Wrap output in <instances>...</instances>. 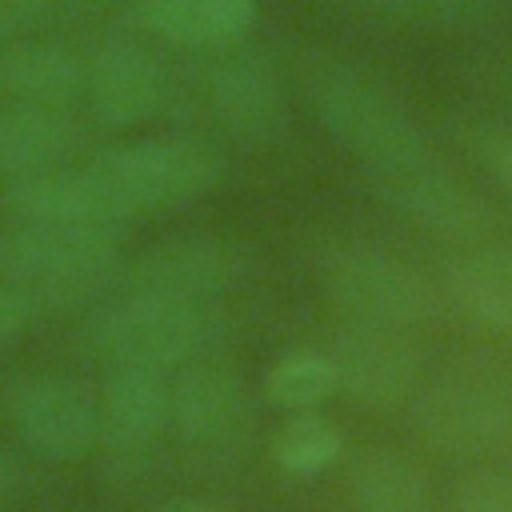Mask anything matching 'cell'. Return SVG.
Masks as SVG:
<instances>
[{
	"label": "cell",
	"mask_w": 512,
	"mask_h": 512,
	"mask_svg": "<svg viewBox=\"0 0 512 512\" xmlns=\"http://www.w3.org/2000/svg\"><path fill=\"white\" fill-rule=\"evenodd\" d=\"M76 344L84 356L172 372L192 360L216 356L224 344V312L212 300H168L144 292H108V300L80 324Z\"/></svg>",
	"instance_id": "cell-1"
},
{
	"label": "cell",
	"mask_w": 512,
	"mask_h": 512,
	"mask_svg": "<svg viewBox=\"0 0 512 512\" xmlns=\"http://www.w3.org/2000/svg\"><path fill=\"white\" fill-rule=\"evenodd\" d=\"M304 100L320 128L356 156L368 176L432 156L412 112L352 60L316 52L304 64Z\"/></svg>",
	"instance_id": "cell-2"
},
{
	"label": "cell",
	"mask_w": 512,
	"mask_h": 512,
	"mask_svg": "<svg viewBox=\"0 0 512 512\" xmlns=\"http://www.w3.org/2000/svg\"><path fill=\"white\" fill-rule=\"evenodd\" d=\"M124 228L112 224H32L0 232V280L24 288L40 312L72 308L112 292L124 256Z\"/></svg>",
	"instance_id": "cell-3"
},
{
	"label": "cell",
	"mask_w": 512,
	"mask_h": 512,
	"mask_svg": "<svg viewBox=\"0 0 512 512\" xmlns=\"http://www.w3.org/2000/svg\"><path fill=\"white\" fill-rule=\"evenodd\" d=\"M124 220L172 212L216 188L224 160L196 136H144L84 156Z\"/></svg>",
	"instance_id": "cell-4"
},
{
	"label": "cell",
	"mask_w": 512,
	"mask_h": 512,
	"mask_svg": "<svg viewBox=\"0 0 512 512\" xmlns=\"http://www.w3.org/2000/svg\"><path fill=\"white\" fill-rule=\"evenodd\" d=\"M316 272L328 304L344 316V324H376V328L408 332L432 312L428 280L412 264H404L400 256L376 244L364 240L324 244Z\"/></svg>",
	"instance_id": "cell-5"
},
{
	"label": "cell",
	"mask_w": 512,
	"mask_h": 512,
	"mask_svg": "<svg viewBox=\"0 0 512 512\" xmlns=\"http://www.w3.org/2000/svg\"><path fill=\"white\" fill-rule=\"evenodd\" d=\"M172 68L144 32H108L88 48L84 104L100 128H140L168 112Z\"/></svg>",
	"instance_id": "cell-6"
},
{
	"label": "cell",
	"mask_w": 512,
	"mask_h": 512,
	"mask_svg": "<svg viewBox=\"0 0 512 512\" xmlns=\"http://www.w3.org/2000/svg\"><path fill=\"white\" fill-rule=\"evenodd\" d=\"M8 416L20 444L52 464L88 460L100 444V404L72 376L36 372L20 376L8 392Z\"/></svg>",
	"instance_id": "cell-7"
},
{
	"label": "cell",
	"mask_w": 512,
	"mask_h": 512,
	"mask_svg": "<svg viewBox=\"0 0 512 512\" xmlns=\"http://www.w3.org/2000/svg\"><path fill=\"white\" fill-rule=\"evenodd\" d=\"M412 424L440 452H488L512 436V388L480 372L440 376L416 392Z\"/></svg>",
	"instance_id": "cell-8"
},
{
	"label": "cell",
	"mask_w": 512,
	"mask_h": 512,
	"mask_svg": "<svg viewBox=\"0 0 512 512\" xmlns=\"http://www.w3.org/2000/svg\"><path fill=\"white\" fill-rule=\"evenodd\" d=\"M248 252L228 236H172L144 248L120 268L112 292H144L168 300H216L244 276Z\"/></svg>",
	"instance_id": "cell-9"
},
{
	"label": "cell",
	"mask_w": 512,
	"mask_h": 512,
	"mask_svg": "<svg viewBox=\"0 0 512 512\" xmlns=\"http://www.w3.org/2000/svg\"><path fill=\"white\" fill-rule=\"evenodd\" d=\"M100 444L104 472L136 480L152 456V444L168 428V376L156 368L112 364L100 384Z\"/></svg>",
	"instance_id": "cell-10"
},
{
	"label": "cell",
	"mask_w": 512,
	"mask_h": 512,
	"mask_svg": "<svg viewBox=\"0 0 512 512\" xmlns=\"http://www.w3.org/2000/svg\"><path fill=\"white\" fill-rule=\"evenodd\" d=\"M204 104L212 120L240 144H264L284 120V80L276 60L248 40L224 52H208Z\"/></svg>",
	"instance_id": "cell-11"
},
{
	"label": "cell",
	"mask_w": 512,
	"mask_h": 512,
	"mask_svg": "<svg viewBox=\"0 0 512 512\" xmlns=\"http://www.w3.org/2000/svg\"><path fill=\"white\" fill-rule=\"evenodd\" d=\"M368 180L396 216H404L408 224H416L436 240L472 244L488 228L484 200L464 180H456L444 164H436V156H424L392 172H376Z\"/></svg>",
	"instance_id": "cell-12"
},
{
	"label": "cell",
	"mask_w": 512,
	"mask_h": 512,
	"mask_svg": "<svg viewBox=\"0 0 512 512\" xmlns=\"http://www.w3.org/2000/svg\"><path fill=\"white\" fill-rule=\"evenodd\" d=\"M168 428L196 452H232L248 432L244 380L216 356L176 368V380H168Z\"/></svg>",
	"instance_id": "cell-13"
},
{
	"label": "cell",
	"mask_w": 512,
	"mask_h": 512,
	"mask_svg": "<svg viewBox=\"0 0 512 512\" xmlns=\"http://www.w3.org/2000/svg\"><path fill=\"white\" fill-rule=\"evenodd\" d=\"M328 356L336 364V384L364 408H396L400 400L416 396L420 356L400 328L376 324H344Z\"/></svg>",
	"instance_id": "cell-14"
},
{
	"label": "cell",
	"mask_w": 512,
	"mask_h": 512,
	"mask_svg": "<svg viewBox=\"0 0 512 512\" xmlns=\"http://www.w3.org/2000/svg\"><path fill=\"white\" fill-rule=\"evenodd\" d=\"M88 88V52L56 36H20L0 44V92L12 104L76 108Z\"/></svg>",
	"instance_id": "cell-15"
},
{
	"label": "cell",
	"mask_w": 512,
	"mask_h": 512,
	"mask_svg": "<svg viewBox=\"0 0 512 512\" xmlns=\"http://www.w3.org/2000/svg\"><path fill=\"white\" fill-rule=\"evenodd\" d=\"M0 208L12 220H32V224H112L124 228L128 220L96 180V172L84 164H64L52 172L20 176L8 180L0 192Z\"/></svg>",
	"instance_id": "cell-16"
},
{
	"label": "cell",
	"mask_w": 512,
	"mask_h": 512,
	"mask_svg": "<svg viewBox=\"0 0 512 512\" xmlns=\"http://www.w3.org/2000/svg\"><path fill=\"white\" fill-rule=\"evenodd\" d=\"M132 24L156 44L184 52H224L256 28V0H128Z\"/></svg>",
	"instance_id": "cell-17"
},
{
	"label": "cell",
	"mask_w": 512,
	"mask_h": 512,
	"mask_svg": "<svg viewBox=\"0 0 512 512\" xmlns=\"http://www.w3.org/2000/svg\"><path fill=\"white\" fill-rule=\"evenodd\" d=\"M84 144H88V128L76 120V108H36V104L0 108V176L4 180L64 168L80 160Z\"/></svg>",
	"instance_id": "cell-18"
},
{
	"label": "cell",
	"mask_w": 512,
	"mask_h": 512,
	"mask_svg": "<svg viewBox=\"0 0 512 512\" xmlns=\"http://www.w3.org/2000/svg\"><path fill=\"white\" fill-rule=\"evenodd\" d=\"M444 292L464 320L512 336V244H476L448 260Z\"/></svg>",
	"instance_id": "cell-19"
},
{
	"label": "cell",
	"mask_w": 512,
	"mask_h": 512,
	"mask_svg": "<svg viewBox=\"0 0 512 512\" xmlns=\"http://www.w3.org/2000/svg\"><path fill=\"white\" fill-rule=\"evenodd\" d=\"M348 496L356 512H428V484L416 464L396 452H364L352 460Z\"/></svg>",
	"instance_id": "cell-20"
},
{
	"label": "cell",
	"mask_w": 512,
	"mask_h": 512,
	"mask_svg": "<svg viewBox=\"0 0 512 512\" xmlns=\"http://www.w3.org/2000/svg\"><path fill=\"white\" fill-rule=\"evenodd\" d=\"M340 392L328 348H292L264 372V400L280 412H316Z\"/></svg>",
	"instance_id": "cell-21"
},
{
	"label": "cell",
	"mask_w": 512,
	"mask_h": 512,
	"mask_svg": "<svg viewBox=\"0 0 512 512\" xmlns=\"http://www.w3.org/2000/svg\"><path fill=\"white\" fill-rule=\"evenodd\" d=\"M268 452H272L276 472H284L292 480H312L344 456V432L328 416H320V408L288 412L284 424L276 428Z\"/></svg>",
	"instance_id": "cell-22"
},
{
	"label": "cell",
	"mask_w": 512,
	"mask_h": 512,
	"mask_svg": "<svg viewBox=\"0 0 512 512\" xmlns=\"http://www.w3.org/2000/svg\"><path fill=\"white\" fill-rule=\"evenodd\" d=\"M504 0H356V8L404 24V28H428V32H464L500 12Z\"/></svg>",
	"instance_id": "cell-23"
},
{
	"label": "cell",
	"mask_w": 512,
	"mask_h": 512,
	"mask_svg": "<svg viewBox=\"0 0 512 512\" xmlns=\"http://www.w3.org/2000/svg\"><path fill=\"white\" fill-rule=\"evenodd\" d=\"M472 156L484 164V172L496 180V188L512 200V128H496V124H472L464 132Z\"/></svg>",
	"instance_id": "cell-24"
},
{
	"label": "cell",
	"mask_w": 512,
	"mask_h": 512,
	"mask_svg": "<svg viewBox=\"0 0 512 512\" xmlns=\"http://www.w3.org/2000/svg\"><path fill=\"white\" fill-rule=\"evenodd\" d=\"M60 12L64 0H0V44L40 32Z\"/></svg>",
	"instance_id": "cell-25"
},
{
	"label": "cell",
	"mask_w": 512,
	"mask_h": 512,
	"mask_svg": "<svg viewBox=\"0 0 512 512\" xmlns=\"http://www.w3.org/2000/svg\"><path fill=\"white\" fill-rule=\"evenodd\" d=\"M456 512H512V480L500 472H480L464 484Z\"/></svg>",
	"instance_id": "cell-26"
},
{
	"label": "cell",
	"mask_w": 512,
	"mask_h": 512,
	"mask_svg": "<svg viewBox=\"0 0 512 512\" xmlns=\"http://www.w3.org/2000/svg\"><path fill=\"white\" fill-rule=\"evenodd\" d=\"M36 316H40L36 300H32L24 288H16V284L0 280V344L16 340V336L36 320Z\"/></svg>",
	"instance_id": "cell-27"
},
{
	"label": "cell",
	"mask_w": 512,
	"mask_h": 512,
	"mask_svg": "<svg viewBox=\"0 0 512 512\" xmlns=\"http://www.w3.org/2000/svg\"><path fill=\"white\" fill-rule=\"evenodd\" d=\"M160 512H220V504H212L204 496H176V500L160 504Z\"/></svg>",
	"instance_id": "cell-28"
},
{
	"label": "cell",
	"mask_w": 512,
	"mask_h": 512,
	"mask_svg": "<svg viewBox=\"0 0 512 512\" xmlns=\"http://www.w3.org/2000/svg\"><path fill=\"white\" fill-rule=\"evenodd\" d=\"M16 484H20V460H16L12 452H4V448H0V500H4Z\"/></svg>",
	"instance_id": "cell-29"
},
{
	"label": "cell",
	"mask_w": 512,
	"mask_h": 512,
	"mask_svg": "<svg viewBox=\"0 0 512 512\" xmlns=\"http://www.w3.org/2000/svg\"><path fill=\"white\" fill-rule=\"evenodd\" d=\"M112 4H120V0H64V12H72V16H92V12H104V8H112Z\"/></svg>",
	"instance_id": "cell-30"
},
{
	"label": "cell",
	"mask_w": 512,
	"mask_h": 512,
	"mask_svg": "<svg viewBox=\"0 0 512 512\" xmlns=\"http://www.w3.org/2000/svg\"><path fill=\"white\" fill-rule=\"evenodd\" d=\"M508 88H512V72H508Z\"/></svg>",
	"instance_id": "cell-31"
}]
</instances>
